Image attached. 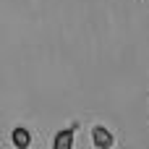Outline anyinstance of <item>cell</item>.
<instances>
[{
    "label": "cell",
    "mask_w": 149,
    "mask_h": 149,
    "mask_svg": "<svg viewBox=\"0 0 149 149\" xmlns=\"http://www.w3.org/2000/svg\"><path fill=\"white\" fill-rule=\"evenodd\" d=\"M13 144H16L18 149H26L29 144H31L29 131H26V128H16V131H13Z\"/></svg>",
    "instance_id": "cell-3"
},
{
    "label": "cell",
    "mask_w": 149,
    "mask_h": 149,
    "mask_svg": "<svg viewBox=\"0 0 149 149\" xmlns=\"http://www.w3.org/2000/svg\"><path fill=\"white\" fill-rule=\"evenodd\" d=\"M73 147V128H63L55 141H52V149H71Z\"/></svg>",
    "instance_id": "cell-2"
},
{
    "label": "cell",
    "mask_w": 149,
    "mask_h": 149,
    "mask_svg": "<svg viewBox=\"0 0 149 149\" xmlns=\"http://www.w3.org/2000/svg\"><path fill=\"white\" fill-rule=\"evenodd\" d=\"M92 141H94V147L97 149H107L113 147V136H110V131L107 128H92Z\"/></svg>",
    "instance_id": "cell-1"
}]
</instances>
